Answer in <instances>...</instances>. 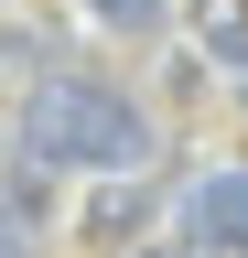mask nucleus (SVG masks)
<instances>
[{
  "label": "nucleus",
  "mask_w": 248,
  "mask_h": 258,
  "mask_svg": "<svg viewBox=\"0 0 248 258\" xmlns=\"http://www.w3.org/2000/svg\"><path fill=\"white\" fill-rule=\"evenodd\" d=\"M22 151L43 172H97L108 183V172H140L151 161V118L108 76H33V97H22Z\"/></svg>",
  "instance_id": "obj_1"
},
{
  "label": "nucleus",
  "mask_w": 248,
  "mask_h": 258,
  "mask_svg": "<svg viewBox=\"0 0 248 258\" xmlns=\"http://www.w3.org/2000/svg\"><path fill=\"white\" fill-rule=\"evenodd\" d=\"M183 247L248 258V172H194V194H183Z\"/></svg>",
  "instance_id": "obj_2"
},
{
  "label": "nucleus",
  "mask_w": 248,
  "mask_h": 258,
  "mask_svg": "<svg viewBox=\"0 0 248 258\" xmlns=\"http://www.w3.org/2000/svg\"><path fill=\"white\" fill-rule=\"evenodd\" d=\"M76 226H86L97 247H130L140 226H151V183H140V172H108L97 194H86V215H76Z\"/></svg>",
  "instance_id": "obj_3"
},
{
  "label": "nucleus",
  "mask_w": 248,
  "mask_h": 258,
  "mask_svg": "<svg viewBox=\"0 0 248 258\" xmlns=\"http://www.w3.org/2000/svg\"><path fill=\"white\" fill-rule=\"evenodd\" d=\"M173 32H194L216 64H248V0H173Z\"/></svg>",
  "instance_id": "obj_4"
},
{
  "label": "nucleus",
  "mask_w": 248,
  "mask_h": 258,
  "mask_svg": "<svg viewBox=\"0 0 248 258\" xmlns=\"http://www.w3.org/2000/svg\"><path fill=\"white\" fill-rule=\"evenodd\" d=\"M86 22L119 43H151V32H173V0H86Z\"/></svg>",
  "instance_id": "obj_5"
},
{
  "label": "nucleus",
  "mask_w": 248,
  "mask_h": 258,
  "mask_svg": "<svg viewBox=\"0 0 248 258\" xmlns=\"http://www.w3.org/2000/svg\"><path fill=\"white\" fill-rule=\"evenodd\" d=\"M33 226H43V215H33V205H22V194H11V183H0V258H33Z\"/></svg>",
  "instance_id": "obj_6"
},
{
  "label": "nucleus",
  "mask_w": 248,
  "mask_h": 258,
  "mask_svg": "<svg viewBox=\"0 0 248 258\" xmlns=\"http://www.w3.org/2000/svg\"><path fill=\"white\" fill-rule=\"evenodd\" d=\"M130 258H205V247H130Z\"/></svg>",
  "instance_id": "obj_7"
},
{
  "label": "nucleus",
  "mask_w": 248,
  "mask_h": 258,
  "mask_svg": "<svg viewBox=\"0 0 248 258\" xmlns=\"http://www.w3.org/2000/svg\"><path fill=\"white\" fill-rule=\"evenodd\" d=\"M237 76H248V64H237Z\"/></svg>",
  "instance_id": "obj_8"
}]
</instances>
